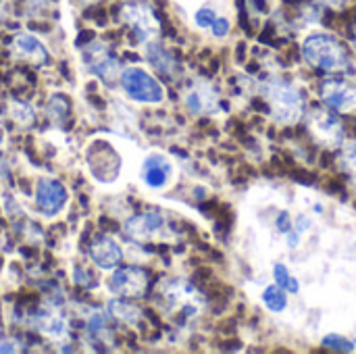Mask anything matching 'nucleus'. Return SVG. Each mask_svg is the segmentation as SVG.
Segmentation results:
<instances>
[{
    "mask_svg": "<svg viewBox=\"0 0 356 354\" xmlns=\"http://www.w3.org/2000/svg\"><path fill=\"white\" fill-rule=\"evenodd\" d=\"M148 288V273L140 267H125L108 277V290L117 296L138 298Z\"/></svg>",
    "mask_w": 356,
    "mask_h": 354,
    "instance_id": "nucleus-11",
    "label": "nucleus"
},
{
    "mask_svg": "<svg viewBox=\"0 0 356 354\" xmlns=\"http://www.w3.org/2000/svg\"><path fill=\"white\" fill-rule=\"evenodd\" d=\"M350 38H353V44H355L356 48V23L353 25V31H350Z\"/></svg>",
    "mask_w": 356,
    "mask_h": 354,
    "instance_id": "nucleus-26",
    "label": "nucleus"
},
{
    "mask_svg": "<svg viewBox=\"0 0 356 354\" xmlns=\"http://www.w3.org/2000/svg\"><path fill=\"white\" fill-rule=\"evenodd\" d=\"M108 309H111L113 317H117V319H119V321H123V323L134 325V323H138V319H140V309H138V307H134V305H129V303L113 300V303L108 305Z\"/></svg>",
    "mask_w": 356,
    "mask_h": 354,
    "instance_id": "nucleus-20",
    "label": "nucleus"
},
{
    "mask_svg": "<svg viewBox=\"0 0 356 354\" xmlns=\"http://www.w3.org/2000/svg\"><path fill=\"white\" fill-rule=\"evenodd\" d=\"M10 52L15 58L25 61V63H33V65H42L48 58V50L46 46L31 33H19L15 35L13 44H10Z\"/></svg>",
    "mask_w": 356,
    "mask_h": 354,
    "instance_id": "nucleus-15",
    "label": "nucleus"
},
{
    "mask_svg": "<svg viewBox=\"0 0 356 354\" xmlns=\"http://www.w3.org/2000/svg\"><path fill=\"white\" fill-rule=\"evenodd\" d=\"M309 129L321 146L338 148L344 142V129L340 119L323 108H315L309 117Z\"/></svg>",
    "mask_w": 356,
    "mask_h": 354,
    "instance_id": "nucleus-7",
    "label": "nucleus"
},
{
    "mask_svg": "<svg viewBox=\"0 0 356 354\" xmlns=\"http://www.w3.org/2000/svg\"><path fill=\"white\" fill-rule=\"evenodd\" d=\"M321 100L340 113H350L356 108V88L340 79H327L321 86Z\"/></svg>",
    "mask_w": 356,
    "mask_h": 354,
    "instance_id": "nucleus-13",
    "label": "nucleus"
},
{
    "mask_svg": "<svg viewBox=\"0 0 356 354\" xmlns=\"http://www.w3.org/2000/svg\"><path fill=\"white\" fill-rule=\"evenodd\" d=\"M184 102L186 106L196 113V115H202V113H215L217 106H219V94L215 90L213 83L209 81H196L184 96Z\"/></svg>",
    "mask_w": 356,
    "mask_h": 354,
    "instance_id": "nucleus-14",
    "label": "nucleus"
},
{
    "mask_svg": "<svg viewBox=\"0 0 356 354\" xmlns=\"http://www.w3.org/2000/svg\"><path fill=\"white\" fill-rule=\"evenodd\" d=\"M119 81H121L123 92L136 102L159 104L165 98V90H163L161 81L140 67H125L119 73Z\"/></svg>",
    "mask_w": 356,
    "mask_h": 354,
    "instance_id": "nucleus-4",
    "label": "nucleus"
},
{
    "mask_svg": "<svg viewBox=\"0 0 356 354\" xmlns=\"http://www.w3.org/2000/svg\"><path fill=\"white\" fill-rule=\"evenodd\" d=\"M175 177V167L165 154H148L140 167V179L150 190H165Z\"/></svg>",
    "mask_w": 356,
    "mask_h": 354,
    "instance_id": "nucleus-10",
    "label": "nucleus"
},
{
    "mask_svg": "<svg viewBox=\"0 0 356 354\" xmlns=\"http://www.w3.org/2000/svg\"><path fill=\"white\" fill-rule=\"evenodd\" d=\"M121 19L134 29L136 38L144 44L152 42L159 35L161 23L152 10L150 4L146 2H129L121 8Z\"/></svg>",
    "mask_w": 356,
    "mask_h": 354,
    "instance_id": "nucleus-6",
    "label": "nucleus"
},
{
    "mask_svg": "<svg viewBox=\"0 0 356 354\" xmlns=\"http://www.w3.org/2000/svg\"><path fill=\"white\" fill-rule=\"evenodd\" d=\"M319 2H323V4H327L332 8H340V6H344L346 0H319Z\"/></svg>",
    "mask_w": 356,
    "mask_h": 354,
    "instance_id": "nucleus-25",
    "label": "nucleus"
},
{
    "mask_svg": "<svg viewBox=\"0 0 356 354\" xmlns=\"http://www.w3.org/2000/svg\"><path fill=\"white\" fill-rule=\"evenodd\" d=\"M35 330L40 334H44L50 340H63L67 338V321L63 319V315H58L56 311H40L33 319Z\"/></svg>",
    "mask_w": 356,
    "mask_h": 354,
    "instance_id": "nucleus-17",
    "label": "nucleus"
},
{
    "mask_svg": "<svg viewBox=\"0 0 356 354\" xmlns=\"http://www.w3.org/2000/svg\"><path fill=\"white\" fill-rule=\"evenodd\" d=\"M263 303L267 305V309H269L271 313H282V311H286V307H288V294H286L284 288H280V286L275 284V286L265 288V292H263Z\"/></svg>",
    "mask_w": 356,
    "mask_h": 354,
    "instance_id": "nucleus-19",
    "label": "nucleus"
},
{
    "mask_svg": "<svg viewBox=\"0 0 356 354\" xmlns=\"http://www.w3.org/2000/svg\"><path fill=\"white\" fill-rule=\"evenodd\" d=\"M90 257H92V261L100 269H113L115 265L121 263L123 250H121V246L117 244L115 238H111V236H98L90 244Z\"/></svg>",
    "mask_w": 356,
    "mask_h": 354,
    "instance_id": "nucleus-16",
    "label": "nucleus"
},
{
    "mask_svg": "<svg viewBox=\"0 0 356 354\" xmlns=\"http://www.w3.org/2000/svg\"><path fill=\"white\" fill-rule=\"evenodd\" d=\"M263 96L269 102L271 115L277 123L294 125L300 121L305 113V96L298 88L280 77H273L263 83Z\"/></svg>",
    "mask_w": 356,
    "mask_h": 354,
    "instance_id": "nucleus-1",
    "label": "nucleus"
},
{
    "mask_svg": "<svg viewBox=\"0 0 356 354\" xmlns=\"http://www.w3.org/2000/svg\"><path fill=\"white\" fill-rule=\"evenodd\" d=\"M69 202V192L67 188L52 179V177H42L38 182V188H35V207L42 215L46 217H54L58 215L65 204Z\"/></svg>",
    "mask_w": 356,
    "mask_h": 354,
    "instance_id": "nucleus-9",
    "label": "nucleus"
},
{
    "mask_svg": "<svg viewBox=\"0 0 356 354\" xmlns=\"http://www.w3.org/2000/svg\"><path fill=\"white\" fill-rule=\"evenodd\" d=\"M146 56H148L150 65H152L159 73L169 75V77H173V75L177 73V63H175V58H173L171 52L165 50L163 46H159V44H154V42H148Z\"/></svg>",
    "mask_w": 356,
    "mask_h": 354,
    "instance_id": "nucleus-18",
    "label": "nucleus"
},
{
    "mask_svg": "<svg viewBox=\"0 0 356 354\" xmlns=\"http://www.w3.org/2000/svg\"><path fill=\"white\" fill-rule=\"evenodd\" d=\"M81 58H83L86 69L90 73H94L96 77H100L102 81H106V83H111L119 75L117 58L100 42H92L90 46H86L83 52H81Z\"/></svg>",
    "mask_w": 356,
    "mask_h": 354,
    "instance_id": "nucleus-8",
    "label": "nucleus"
},
{
    "mask_svg": "<svg viewBox=\"0 0 356 354\" xmlns=\"http://www.w3.org/2000/svg\"><path fill=\"white\" fill-rule=\"evenodd\" d=\"M302 56L309 65L325 73H342L350 67L346 48L327 33H313L302 44Z\"/></svg>",
    "mask_w": 356,
    "mask_h": 354,
    "instance_id": "nucleus-2",
    "label": "nucleus"
},
{
    "mask_svg": "<svg viewBox=\"0 0 356 354\" xmlns=\"http://www.w3.org/2000/svg\"><path fill=\"white\" fill-rule=\"evenodd\" d=\"M86 165L98 184H113L121 175L123 161L113 144L104 140H94L86 148Z\"/></svg>",
    "mask_w": 356,
    "mask_h": 354,
    "instance_id": "nucleus-3",
    "label": "nucleus"
},
{
    "mask_svg": "<svg viewBox=\"0 0 356 354\" xmlns=\"http://www.w3.org/2000/svg\"><path fill=\"white\" fill-rule=\"evenodd\" d=\"M167 223H165V217L161 213H142V215H136L131 217L123 232L129 240L138 242V244H144V242H152L156 238L163 236Z\"/></svg>",
    "mask_w": 356,
    "mask_h": 354,
    "instance_id": "nucleus-12",
    "label": "nucleus"
},
{
    "mask_svg": "<svg viewBox=\"0 0 356 354\" xmlns=\"http://www.w3.org/2000/svg\"><path fill=\"white\" fill-rule=\"evenodd\" d=\"M275 225H277V230H280V232H284V234L292 232V219H290V213L282 211V213L277 215V219H275Z\"/></svg>",
    "mask_w": 356,
    "mask_h": 354,
    "instance_id": "nucleus-24",
    "label": "nucleus"
},
{
    "mask_svg": "<svg viewBox=\"0 0 356 354\" xmlns=\"http://www.w3.org/2000/svg\"><path fill=\"white\" fill-rule=\"evenodd\" d=\"M340 165H342V169H344V171L356 182V142L355 144H350V146L344 150V154H342V159H340Z\"/></svg>",
    "mask_w": 356,
    "mask_h": 354,
    "instance_id": "nucleus-23",
    "label": "nucleus"
},
{
    "mask_svg": "<svg viewBox=\"0 0 356 354\" xmlns=\"http://www.w3.org/2000/svg\"><path fill=\"white\" fill-rule=\"evenodd\" d=\"M161 298L167 311L181 313L184 317H196L200 311L198 292L184 280H169L161 284Z\"/></svg>",
    "mask_w": 356,
    "mask_h": 354,
    "instance_id": "nucleus-5",
    "label": "nucleus"
},
{
    "mask_svg": "<svg viewBox=\"0 0 356 354\" xmlns=\"http://www.w3.org/2000/svg\"><path fill=\"white\" fill-rule=\"evenodd\" d=\"M273 277H275V284H277L280 288H284V290L290 292V294H298V290H300L298 282L290 275V271H288L282 263H277V265L273 267Z\"/></svg>",
    "mask_w": 356,
    "mask_h": 354,
    "instance_id": "nucleus-21",
    "label": "nucleus"
},
{
    "mask_svg": "<svg viewBox=\"0 0 356 354\" xmlns=\"http://www.w3.org/2000/svg\"><path fill=\"white\" fill-rule=\"evenodd\" d=\"M321 344H323L325 348H332V351H338V353H353V351L356 348L355 342H350L348 338L338 336V334H330V336H325Z\"/></svg>",
    "mask_w": 356,
    "mask_h": 354,
    "instance_id": "nucleus-22",
    "label": "nucleus"
}]
</instances>
